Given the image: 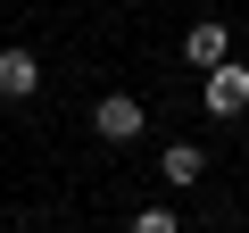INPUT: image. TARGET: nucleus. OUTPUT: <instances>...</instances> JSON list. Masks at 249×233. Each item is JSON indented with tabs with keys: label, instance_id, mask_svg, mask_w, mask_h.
Wrapping results in <instances>:
<instances>
[{
	"label": "nucleus",
	"instance_id": "obj_3",
	"mask_svg": "<svg viewBox=\"0 0 249 233\" xmlns=\"http://www.w3.org/2000/svg\"><path fill=\"white\" fill-rule=\"evenodd\" d=\"M42 92V58L34 50H0V100H34Z\"/></svg>",
	"mask_w": 249,
	"mask_h": 233
},
{
	"label": "nucleus",
	"instance_id": "obj_6",
	"mask_svg": "<svg viewBox=\"0 0 249 233\" xmlns=\"http://www.w3.org/2000/svg\"><path fill=\"white\" fill-rule=\"evenodd\" d=\"M133 233H183V225H175L166 208H142V216H133Z\"/></svg>",
	"mask_w": 249,
	"mask_h": 233
},
{
	"label": "nucleus",
	"instance_id": "obj_1",
	"mask_svg": "<svg viewBox=\"0 0 249 233\" xmlns=\"http://www.w3.org/2000/svg\"><path fill=\"white\" fill-rule=\"evenodd\" d=\"M249 108V67H208V116H241Z\"/></svg>",
	"mask_w": 249,
	"mask_h": 233
},
{
	"label": "nucleus",
	"instance_id": "obj_5",
	"mask_svg": "<svg viewBox=\"0 0 249 233\" xmlns=\"http://www.w3.org/2000/svg\"><path fill=\"white\" fill-rule=\"evenodd\" d=\"M158 175H166V183H175V192H191V183H199V175H208V158H199V150H191V142H166V158H158Z\"/></svg>",
	"mask_w": 249,
	"mask_h": 233
},
{
	"label": "nucleus",
	"instance_id": "obj_4",
	"mask_svg": "<svg viewBox=\"0 0 249 233\" xmlns=\"http://www.w3.org/2000/svg\"><path fill=\"white\" fill-rule=\"evenodd\" d=\"M224 50H232V34H224V25H216V17H199V25H191V34H183V58H191V67H199V75H208V67H224Z\"/></svg>",
	"mask_w": 249,
	"mask_h": 233
},
{
	"label": "nucleus",
	"instance_id": "obj_2",
	"mask_svg": "<svg viewBox=\"0 0 249 233\" xmlns=\"http://www.w3.org/2000/svg\"><path fill=\"white\" fill-rule=\"evenodd\" d=\"M142 116H150V108H133V92H108V100L91 108V125H100V142H133Z\"/></svg>",
	"mask_w": 249,
	"mask_h": 233
}]
</instances>
